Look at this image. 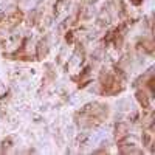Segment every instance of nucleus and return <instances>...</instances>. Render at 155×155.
I'll return each mask as SVG.
<instances>
[{"label": "nucleus", "mask_w": 155, "mask_h": 155, "mask_svg": "<svg viewBox=\"0 0 155 155\" xmlns=\"http://www.w3.org/2000/svg\"><path fill=\"white\" fill-rule=\"evenodd\" d=\"M143 141H144L146 146H149V143H150V135H149V134H144V135H143Z\"/></svg>", "instance_id": "7ed1b4c3"}, {"label": "nucleus", "mask_w": 155, "mask_h": 155, "mask_svg": "<svg viewBox=\"0 0 155 155\" xmlns=\"http://www.w3.org/2000/svg\"><path fill=\"white\" fill-rule=\"evenodd\" d=\"M150 96H147L146 95V92L144 90H138L137 92V99H138V102L141 106H143L144 109H149L150 107V99H149Z\"/></svg>", "instance_id": "f257e3e1"}, {"label": "nucleus", "mask_w": 155, "mask_h": 155, "mask_svg": "<svg viewBox=\"0 0 155 155\" xmlns=\"http://www.w3.org/2000/svg\"><path fill=\"white\" fill-rule=\"evenodd\" d=\"M47 53H48V47H47V44L42 41L41 44L37 45V58H44V56H47Z\"/></svg>", "instance_id": "f03ea898"}, {"label": "nucleus", "mask_w": 155, "mask_h": 155, "mask_svg": "<svg viewBox=\"0 0 155 155\" xmlns=\"http://www.w3.org/2000/svg\"><path fill=\"white\" fill-rule=\"evenodd\" d=\"M88 2H90V3H95V2H96V0H88Z\"/></svg>", "instance_id": "20e7f679"}]
</instances>
